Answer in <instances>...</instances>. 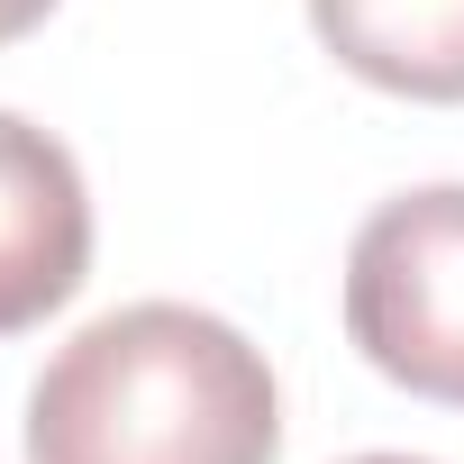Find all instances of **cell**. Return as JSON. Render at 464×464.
<instances>
[{
    "instance_id": "cell-1",
    "label": "cell",
    "mask_w": 464,
    "mask_h": 464,
    "mask_svg": "<svg viewBox=\"0 0 464 464\" xmlns=\"http://www.w3.org/2000/svg\"><path fill=\"white\" fill-rule=\"evenodd\" d=\"M283 401L265 355L182 301L92 319L28 392V464H274Z\"/></svg>"
},
{
    "instance_id": "cell-2",
    "label": "cell",
    "mask_w": 464,
    "mask_h": 464,
    "mask_svg": "<svg viewBox=\"0 0 464 464\" xmlns=\"http://www.w3.org/2000/svg\"><path fill=\"white\" fill-rule=\"evenodd\" d=\"M346 337L401 392L464 410V182L401 191L355 227Z\"/></svg>"
},
{
    "instance_id": "cell-3",
    "label": "cell",
    "mask_w": 464,
    "mask_h": 464,
    "mask_svg": "<svg viewBox=\"0 0 464 464\" xmlns=\"http://www.w3.org/2000/svg\"><path fill=\"white\" fill-rule=\"evenodd\" d=\"M92 274V191L73 155L0 110V337L64 310Z\"/></svg>"
},
{
    "instance_id": "cell-4",
    "label": "cell",
    "mask_w": 464,
    "mask_h": 464,
    "mask_svg": "<svg viewBox=\"0 0 464 464\" xmlns=\"http://www.w3.org/2000/svg\"><path fill=\"white\" fill-rule=\"evenodd\" d=\"M319 46L401 101H464V0H310Z\"/></svg>"
},
{
    "instance_id": "cell-5",
    "label": "cell",
    "mask_w": 464,
    "mask_h": 464,
    "mask_svg": "<svg viewBox=\"0 0 464 464\" xmlns=\"http://www.w3.org/2000/svg\"><path fill=\"white\" fill-rule=\"evenodd\" d=\"M46 10H55V0H0V46H19V37H28Z\"/></svg>"
},
{
    "instance_id": "cell-6",
    "label": "cell",
    "mask_w": 464,
    "mask_h": 464,
    "mask_svg": "<svg viewBox=\"0 0 464 464\" xmlns=\"http://www.w3.org/2000/svg\"><path fill=\"white\" fill-rule=\"evenodd\" d=\"M355 464H419V455H355Z\"/></svg>"
}]
</instances>
